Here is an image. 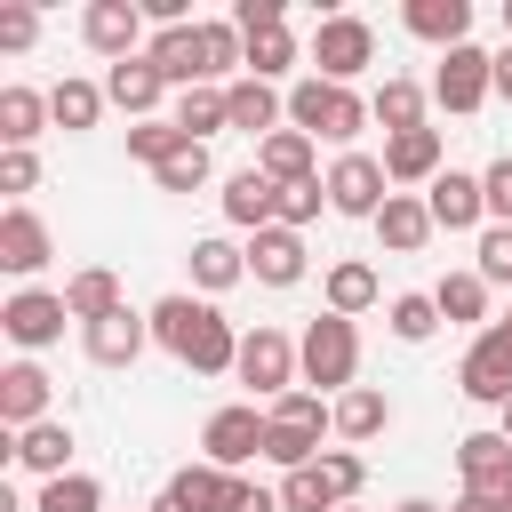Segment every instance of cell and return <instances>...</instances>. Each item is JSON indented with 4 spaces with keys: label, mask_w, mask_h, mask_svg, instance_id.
<instances>
[{
    "label": "cell",
    "mask_w": 512,
    "mask_h": 512,
    "mask_svg": "<svg viewBox=\"0 0 512 512\" xmlns=\"http://www.w3.org/2000/svg\"><path fill=\"white\" fill-rule=\"evenodd\" d=\"M304 64H312L320 80L352 88V80L376 64V24H368V16H352V8L320 16V24H312V40H304Z\"/></svg>",
    "instance_id": "5b68a950"
},
{
    "label": "cell",
    "mask_w": 512,
    "mask_h": 512,
    "mask_svg": "<svg viewBox=\"0 0 512 512\" xmlns=\"http://www.w3.org/2000/svg\"><path fill=\"white\" fill-rule=\"evenodd\" d=\"M504 320H512V312H504Z\"/></svg>",
    "instance_id": "91938a15"
},
{
    "label": "cell",
    "mask_w": 512,
    "mask_h": 512,
    "mask_svg": "<svg viewBox=\"0 0 512 512\" xmlns=\"http://www.w3.org/2000/svg\"><path fill=\"white\" fill-rule=\"evenodd\" d=\"M104 96L128 112V128L136 120H160V96H168V80H160V64L152 56H128V64H104Z\"/></svg>",
    "instance_id": "ffe728a7"
},
{
    "label": "cell",
    "mask_w": 512,
    "mask_h": 512,
    "mask_svg": "<svg viewBox=\"0 0 512 512\" xmlns=\"http://www.w3.org/2000/svg\"><path fill=\"white\" fill-rule=\"evenodd\" d=\"M344 512H360V504H344Z\"/></svg>",
    "instance_id": "680465c9"
},
{
    "label": "cell",
    "mask_w": 512,
    "mask_h": 512,
    "mask_svg": "<svg viewBox=\"0 0 512 512\" xmlns=\"http://www.w3.org/2000/svg\"><path fill=\"white\" fill-rule=\"evenodd\" d=\"M104 104H112V96H104V80H72V72H64V80L48 88V112H56V128H64V136H88V128L104 120Z\"/></svg>",
    "instance_id": "d6a6232c"
},
{
    "label": "cell",
    "mask_w": 512,
    "mask_h": 512,
    "mask_svg": "<svg viewBox=\"0 0 512 512\" xmlns=\"http://www.w3.org/2000/svg\"><path fill=\"white\" fill-rule=\"evenodd\" d=\"M368 120H376V112H368V96H360V88H336V80H320V72H304V80L288 88V128H304L312 144L352 152V136H360Z\"/></svg>",
    "instance_id": "7a4b0ae2"
},
{
    "label": "cell",
    "mask_w": 512,
    "mask_h": 512,
    "mask_svg": "<svg viewBox=\"0 0 512 512\" xmlns=\"http://www.w3.org/2000/svg\"><path fill=\"white\" fill-rule=\"evenodd\" d=\"M496 432H504V440H512V400H504V408H496Z\"/></svg>",
    "instance_id": "9f6ffc18"
},
{
    "label": "cell",
    "mask_w": 512,
    "mask_h": 512,
    "mask_svg": "<svg viewBox=\"0 0 512 512\" xmlns=\"http://www.w3.org/2000/svg\"><path fill=\"white\" fill-rule=\"evenodd\" d=\"M400 24L448 56V48H464V40H472V0H408V8H400Z\"/></svg>",
    "instance_id": "4316f807"
},
{
    "label": "cell",
    "mask_w": 512,
    "mask_h": 512,
    "mask_svg": "<svg viewBox=\"0 0 512 512\" xmlns=\"http://www.w3.org/2000/svg\"><path fill=\"white\" fill-rule=\"evenodd\" d=\"M296 360H304V384H320L328 400H344L352 376H360V328H352L344 312H320V320H304Z\"/></svg>",
    "instance_id": "277c9868"
},
{
    "label": "cell",
    "mask_w": 512,
    "mask_h": 512,
    "mask_svg": "<svg viewBox=\"0 0 512 512\" xmlns=\"http://www.w3.org/2000/svg\"><path fill=\"white\" fill-rule=\"evenodd\" d=\"M80 352H88L96 368H136V360L152 352V312H136V304H120V312H104V320H88V328H80Z\"/></svg>",
    "instance_id": "4fadbf2b"
},
{
    "label": "cell",
    "mask_w": 512,
    "mask_h": 512,
    "mask_svg": "<svg viewBox=\"0 0 512 512\" xmlns=\"http://www.w3.org/2000/svg\"><path fill=\"white\" fill-rule=\"evenodd\" d=\"M152 16H144V0H88L80 8V40L104 56V64H128V56H144L152 48V32H144Z\"/></svg>",
    "instance_id": "8fae6325"
},
{
    "label": "cell",
    "mask_w": 512,
    "mask_h": 512,
    "mask_svg": "<svg viewBox=\"0 0 512 512\" xmlns=\"http://www.w3.org/2000/svg\"><path fill=\"white\" fill-rule=\"evenodd\" d=\"M480 192H488V224H512V152L480 168Z\"/></svg>",
    "instance_id": "bcb514c9"
},
{
    "label": "cell",
    "mask_w": 512,
    "mask_h": 512,
    "mask_svg": "<svg viewBox=\"0 0 512 512\" xmlns=\"http://www.w3.org/2000/svg\"><path fill=\"white\" fill-rule=\"evenodd\" d=\"M304 272H312L304 232H288V224L248 232V280H264V288H304Z\"/></svg>",
    "instance_id": "e0dca14e"
},
{
    "label": "cell",
    "mask_w": 512,
    "mask_h": 512,
    "mask_svg": "<svg viewBox=\"0 0 512 512\" xmlns=\"http://www.w3.org/2000/svg\"><path fill=\"white\" fill-rule=\"evenodd\" d=\"M48 416H56L48 368H40V360H8V368H0V424H8V432H32V424H48Z\"/></svg>",
    "instance_id": "2e32d148"
},
{
    "label": "cell",
    "mask_w": 512,
    "mask_h": 512,
    "mask_svg": "<svg viewBox=\"0 0 512 512\" xmlns=\"http://www.w3.org/2000/svg\"><path fill=\"white\" fill-rule=\"evenodd\" d=\"M48 256H56V232H48V216L24 200V208H0V272L8 280H40L48 272Z\"/></svg>",
    "instance_id": "7c38bea8"
},
{
    "label": "cell",
    "mask_w": 512,
    "mask_h": 512,
    "mask_svg": "<svg viewBox=\"0 0 512 512\" xmlns=\"http://www.w3.org/2000/svg\"><path fill=\"white\" fill-rule=\"evenodd\" d=\"M496 96H504V104H512V40H504V48H496Z\"/></svg>",
    "instance_id": "816d5d0a"
},
{
    "label": "cell",
    "mask_w": 512,
    "mask_h": 512,
    "mask_svg": "<svg viewBox=\"0 0 512 512\" xmlns=\"http://www.w3.org/2000/svg\"><path fill=\"white\" fill-rule=\"evenodd\" d=\"M224 104H232V128L256 136V144H264L272 128H288V88H272V80H248V72H240V80L224 88Z\"/></svg>",
    "instance_id": "603a6c76"
},
{
    "label": "cell",
    "mask_w": 512,
    "mask_h": 512,
    "mask_svg": "<svg viewBox=\"0 0 512 512\" xmlns=\"http://www.w3.org/2000/svg\"><path fill=\"white\" fill-rule=\"evenodd\" d=\"M448 512H512V504H496V496H456Z\"/></svg>",
    "instance_id": "f5cc1de1"
},
{
    "label": "cell",
    "mask_w": 512,
    "mask_h": 512,
    "mask_svg": "<svg viewBox=\"0 0 512 512\" xmlns=\"http://www.w3.org/2000/svg\"><path fill=\"white\" fill-rule=\"evenodd\" d=\"M224 512H280V488H256V480L240 472V480H232V504H224Z\"/></svg>",
    "instance_id": "681fc988"
},
{
    "label": "cell",
    "mask_w": 512,
    "mask_h": 512,
    "mask_svg": "<svg viewBox=\"0 0 512 512\" xmlns=\"http://www.w3.org/2000/svg\"><path fill=\"white\" fill-rule=\"evenodd\" d=\"M472 256H480L472 272H480L488 288H512V224H488V232L472 240Z\"/></svg>",
    "instance_id": "7bdbcfd3"
},
{
    "label": "cell",
    "mask_w": 512,
    "mask_h": 512,
    "mask_svg": "<svg viewBox=\"0 0 512 512\" xmlns=\"http://www.w3.org/2000/svg\"><path fill=\"white\" fill-rule=\"evenodd\" d=\"M456 480H464V496H496V504H512V440L488 424V432H464L456 440Z\"/></svg>",
    "instance_id": "5bb4252c"
},
{
    "label": "cell",
    "mask_w": 512,
    "mask_h": 512,
    "mask_svg": "<svg viewBox=\"0 0 512 512\" xmlns=\"http://www.w3.org/2000/svg\"><path fill=\"white\" fill-rule=\"evenodd\" d=\"M384 176H392V192H408V184H432L440 168H448V144H440V128H408V136H384Z\"/></svg>",
    "instance_id": "d6986e66"
},
{
    "label": "cell",
    "mask_w": 512,
    "mask_h": 512,
    "mask_svg": "<svg viewBox=\"0 0 512 512\" xmlns=\"http://www.w3.org/2000/svg\"><path fill=\"white\" fill-rule=\"evenodd\" d=\"M168 120H176L192 144H208V136H224V128H232V104H224V88H184Z\"/></svg>",
    "instance_id": "d590c367"
},
{
    "label": "cell",
    "mask_w": 512,
    "mask_h": 512,
    "mask_svg": "<svg viewBox=\"0 0 512 512\" xmlns=\"http://www.w3.org/2000/svg\"><path fill=\"white\" fill-rule=\"evenodd\" d=\"M488 96H496V48H480V40L448 48V56H440V72H432V104H440V112H456V120H472Z\"/></svg>",
    "instance_id": "ba28073f"
},
{
    "label": "cell",
    "mask_w": 512,
    "mask_h": 512,
    "mask_svg": "<svg viewBox=\"0 0 512 512\" xmlns=\"http://www.w3.org/2000/svg\"><path fill=\"white\" fill-rule=\"evenodd\" d=\"M368 232H376V248H384V256H416V248H424L440 224H432L424 192H392V200L376 208V224H368Z\"/></svg>",
    "instance_id": "44dd1931"
},
{
    "label": "cell",
    "mask_w": 512,
    "mask_h": 512,
    "mask_svg": "<svg viewBox=\"0 0 512 512\" xmlns=\"http://www.w3.org/2000/svg\"><path fill=\"white\" fill-rule=\"evenodd\" d=\"M64 304H72V328H88V320L120 312L128 296H120V272L112 264H80V272H64Z\"/></svg>",
    "instance_id": "f1b7e54d"
},
{
    "label": "cell",
    "mask_w": 512,
    "mask_h": 512,
    "mask_svg": "<svg viewBox=\"0 0 512 512\" xmlns=\"http://www.w3.org/2000/svg\"><path fill=\"white\" fill-rule=\"evenodd\" d=\"M248 392H264V408L280 400V392H296L304 384V360H296V336L288 328H272V320H256V328H240V368H232Z\"/></svg>",
    "instance_id": "8992f818"
},
{
    "label": "cell",
    "mask_w": 512,
    "mask_h": 512,
    "mask_svg": "<svg viewBox=\"0 0 512 512\" xmlns=\"http://www.w3.org/2000/svg\"><path fill=\"white\" fill-rule=\"evenodd\" d=\"M264 432H272V416H264L256 400H224V408L200 424V464H216V472H248V464L264 456Z\"/></svg>",
    "instance_id": "52a82bcc"
},
{
    "label": "cell",
    "mask_w": 512,
    "mask_h": 512,
    "mask_svg": "<svg viewBox=\"0 0 512 512\" xmlns=\"http://www.w3.org/2000/svg\"><path fill=\"white\" fill-rule=\"evenodd\" d=\"M392 512H448V504H432V496H408V504H392Z\"/></svg>",
    "instance_id": "db71d44e"
},
{
    "label": "cell",
    "mask_w": 512,
    "mask_h": 512,
    "mask_svg": "<svg viewBox=\"0 0 512 512\" xmlns=\"http://www.w3.org/2000/svg\"><path fill=\"white\" fill-rule=\"evenodd\" d=\"M144 512H184V504H176V496H168V488H160V496H152V504H144Z\"/></svg>",
    "instance_id": "11a10c76"
},
{
    "label": "cell",
    "mask_w": 512,
    "mask_h": 512,
    "mask_svg": "<svg viewBox=\"0 0 512 512\" xmlns=\"http://www.w3.org/2000/svg\"><path fill=\"white\" fill-rule=\"evenodd\" d=\"M384 328H392L400 344H432V336H440V304H432V288H400V296L384 304Z\"/></svg>",
    "instance_id": "8d00e7d4"
},
{
    "label": "cell",
    "mask_w": 512,
    "mask_h": 512,
    "mask_svg": "<svg viewBox=\"0 0 512 512\" xmlns=\"http://www.w3.org/2000/svg\"><path fill=\"white\" fill-rule=\"evenodd\" d=\"M376 432H392V392H376V384H352V392L336 400V440H344V448H368Z\"/></svg>",
    "instance_id": "f546056e"
},
{
    "label": "cell",
    "mask_w": 512,
    "mask_h": 512,
    "mask_svg": "<svg viewBox=\"0 0 512 512\" xmlns=\"http://www.w3.org/2000/svg\"><path fill=\"white\" fill-rule=\"evenodd\" d=\"M232 480H240V472H216V464H184V472L168 480V496H176L184 512H224V504H232Z\"/></svg>",
    "instance_id": "74e56055"
},
{
    "label": "cell",
    "mask_w": 512,
    "mask_h": 512,
    "mask_svg": "<svg viewBox=\"0 0 512 512\" xmlns=\"http://www.w3.org/2000/svg\"><path fill=\"white\" fill-rule=\"evenodd\" d=\"M504 40H512V0H504Z\"/></svg>",
    "instance_id": "6f0895ef"
},
{
    "label": "cell",
    "mask_w": 512,
    "mask_h": 512,
    "mask_svg": "<svg viewBox=\"0 0 512 512\" xmlns=\"http://www.w3.org/2000/svg\"><path fill=\"white\" fill-rule=\"evenodd\" d=\"M320 304H328V312H344V320L376 312V304H384V280H376V264H368V256H336V264L320 272Z\"/></svg>",
    "instance_id": "7402d4cb"
},
{
    "label": "cell",
    "mask_w": 512,
    "mask_h": 512,
    "mask_svg": "<svg viewBox=\"0 0 512 512\" xmlns=\"http://www.w3.org/2000/svg\"><path fill=\"white\" fill-rule=\"evenodd\" d=\"M64 320H72L64 288H16V296L0 304V336L16 344V360H32V352L64 344Z\"/></svg>",
    "instance_id": "9c48e42d"
},
{
    "label": "cell",
    "mask_w": 512,
    "mask_h": 512,
    "mask_svg": "<svg viewBox=\"0 0 512 512\" xmlns=\"http://www.w3.org/2000/svg\"><path fill=\"white\" fill-rule=\"evenodd\" d=\"M32 512H104V480H96V472H64V480H40Z\"/></svg>",
    "instance_id": "f35d334b"
},
{
    "label": "cell",
    "mask_w": 512,
    "mask_h": 512,
    "mask_svg": "<svg viewBox=\"0 0 512 512\" xmlns=\"http://www.w3.org/2000/svg\"><path fill=\"white\" fill-rule=\"evenodd\" d=\"M456 392H464L472 408H504V400H512V368L472 336V344H464V360H456Z\"/></svg>",
    "instance_id": "4dcf8cb0"
},
{
    "label": "cell",
    "mask_w": 512,
    "mask_h": 512,
    "mask_svg": "<svg viewBox=\"0 0 512 512\" xmlns=\"http://www.w3.org/2000/svg\"><path fill=\"white\" fill-rule=\"evenodd\" d=\"M480 344H488V352L512 368V320H488V328H480Z\"/></svg>",
    "instance_id": "f907efd6"
},
{
    "label": "cell",
    "mask_w": 512,
    "mask_h": 512,
    "mask_svg": "<svg viewBox=\"0 0 512 512\" xmlns=\"http://www.w3.org/2000/svg\"><path fill=\"white\" fill-rule=\"evenodd\" d=\"M72 424L64 416H48V424H32V432H8V464L16 472H32V480H64L72 472Z\"/></svg>",
    "instance_id": "ac0fdd59"
},
{
    "label": "cell",
    "mask_w": 512,
    "mask_h": 512,
    "mask_svg": "<svg viewBox=\"0 0 512 512\" xmlns=\"http://www.w3.org/2000/svg\"><path fill=\"white\" fill-rule=\"evenodd\" d=\"M32 184H40V152H0V192H8V208H24Z\"/></svg>",
    "instance_id": "f6af8a7d"
},
{
    "label": "cell",
    "mask_w": 512,
    "mask_h": 512,
    "mask_svg": "<svg viewBox=\"0 0 512 512\" xmlns=\"http://www.w3.org/2000/svg\"><path fill=\"white\" fill-rule=\"evenodd\" d=\"M320 440H328V432L272 424V432H264V464H280V472H304V464H320Z\"/></svg>",
    "instance_id": "60d3db41"
},
{
    "label": "cell",
    "mask_w": 512,
    "mask_h": 512,
    "mask_svg": "<svg viewBox=\"0 0 512 512\" xmlns=\"http://www.w3.org/2000/svg\"><path fill=\"white\" fill-rule=\"evenodd\" d=\"M176 144H184V128H176L168 112H160V120H136V128H128V160H144V168H160V160H168Z\"/></svg>",
    "instance_id": "b9f144b4"
},
{
    "label": "cell",
    "mask_w": 512,
    "mask_h": 512,
    "mask_svg": "<svg viewBox=\"0 0 512 512\" xmlns=\"http://www.w3.org/2000/svg\"><path fill=\"white\" fill-rule=\"evenodd\" d=\"M424 208H432V224L440 232H488V192H480V176L472 168H440L432 184H424Z\"/></svg>",
    "instance_id": "9a60e30c"
},
{
    "label": "cell",
    "mask_w": 512,
    "mask_h": 512,
    "mask_svg": "<svg viewBox=\"0 0 512 512\" xmlns=\"http://www.w3.org/2000/svg\"><path fill=\"white\" fill-rule=\"evenodd\" d=\"M232 24H240V40H248V32H280V24H288V0H240Z\"/></svg>",
    "instance_id": "7dc6e473"
},
{
    "label": "cell",
    "mask_w": 512,
    "mask_h": 512,
    "mask_svg": "<svg viewBox=\"0 0 512 512\" xmlns=\"http://www.w3.org/2000/svg\"><path fill=\"white\" fill-rule=\"evenodd\" d=\"M256 168H264L272 184H312V176H320V144H312L304 128H272V136L256 144Z\"/></svg>",
    "instance_id": "83f0119b"
},
{
    "label": "cell",
    "mask_w": 512,
    "mask_h": 512,
    "mask_svg": "<svg viewBox=\"0 0 512 512\" xmlns=\"http://www.w3.org/2000/svg\"><path fill=\"white\" fill-rule=\"evenodd\" d=\"M40 128H56V112H48V88H24V80H8V88H0V152H32V144H40Z\"/></svg>",
    "instance_id": "cb8c5ba5"
},
{
    "label": "cell",
    "mask_w": 512,
    "mask_h": 512,
    "mask_svg": "<svg viewBox=\"0 0 512 512\" xmlns=\"http://www.w3.org/2000/svg\"><path fill=\"white\" fill-rule=\"evenodd\" d=\"M320 208H328V184H320V176H312V184H280V216H272V224L304 232V224H312Z\"/></svg>",
    "instance_id": "ee69618b"
},
{
    "label": "cell",
    "mask_w": 512,
    "mask_h": 512,
    "mask_svg": "<svg viewBox=\"0 0 512 512\" xmlns=\"http://www.w3.org/2000/svg\"><path fill=\"white\" fill-rule=\"evenodd\" d=\"M296 64H304V40H296L288 24H280V32H248V80H272V88H280Z\"/></svg>",
    "instance_id": "e575fe53"
},
{
    "label": "cell",
    "mask_w": 512,
    "mask_h": 512,
    "mask_svg": "<svg viewBox=\"0 0 512 512\" xmlns=\"http://www.w3.org/2000/svg\"><path fill=\"white\" fill-rule=\"evenodd\" d=\"M424 104H432V88H416V80H400V72H384V88L368 96V112H376V128H384V136L432 128V120H424Z\"/></svg>",
    "instance_id": "1f68e13d"
},
{
    "label": "cell",
    "mask_w": 512,
    "mask_h": 512,
    "mask_svg": "<svg viewBox=\"0 0 512 512\" xmlns=\"http://www.w3.org/2000/svg\"><path fill=\"white\" fill-rule=\"evenodd\" d=\"M208 176H216V168H208V144H192V136H184V144L152 168V184H160V192H200Z\"/></svg>",
    "instance_id": "ab89813d"
},
{
    "label": "cell",
    "mask_w": 512,
    "mask_h": 512,
    "mask_svg": "<svg viewBox=\"0 0 512 512\" xmlns=\"http://www.w3.org/2000/svg\"><path fill=\"white\" fill-rule=\"evenodd\" d=\"M224 224H240V232H264L272 216H280V184L264 176V168H240V176H224Z\"/></svg>",
    "instance_id": "d4e9b609"
},
{
    "label": "cell",
    "mask_w": 512,
    "mask_h": 512,
    "mask_svg": "<svg viewBox=\"0 0 512 512\" xmlns=\"http://www.w3.org/2000/svg\"><path fill=\"white\" fill-rule=\"evenodd\" d=\"M320 184H328V216H360V224H376V208L392 200V176L376 152H336Z\"/></svg>",
    "instance_id": "30bf717a"
},
{
    "label": "cell",
    "mask_w": 512,
    "mask_h": 512,
    "mask_svg": "<svg viewBox=\"0 0 512 512\" xmlns=\"http://www.w3.org/2000/svg\"><path fill=\"white\" fill-rule=\"evenodd\" d=\"M40 40V8H0V48H32Z\"/></svg>",
    "instance_id": "c3c4849f"
},
{
    "label": "cell",
    "mask_w": 512,
    "mask_h": 512,
    "mask_svg": "<svg viewBox=\"0 0 512 512\" xmlns=\"http://www.w3.org/2000/svg\"><path fill=\"white\" fill-rule=\"evenodd\" d=\"M152 344H160L176 368H192V376H232V368H240V328H232L208 296H192V288H176V296L152 304Z\"/></svg>",
    "instance_id": "6da1fadb"
},
{
    "label": "cell",
    "mask_w": 512,
    "mask_h": 512,
    "mask_svg": "<svg viewBox=\"0 0 512 512\" xmlns=\"http://www.w3.org/2000/svg\"><path fill=\"white\" fill-rule=\"evenodd\" d=\"M368 488V456L360 448H320V464L280 472V512H344Z\"/></svg>",
    "instance_id": "3957f363"
},
{
    "label": "cell",
    "mask_w": 512,
    "mask_h": 512,
    "mask_svg": "<svg viewBox=\"0 0 512 512\" xmlns=\"http://www.w3.org/2000/svg\"><path fill=\"white\" fill-rule=\"evenodd\" d=\"M184 264H192V288H200L208 304H216L224 288H240V280H248V248H240V240H224V232L192 240V256H184Z\"/></svg>",
    "instance_id": "484cf974"
},
{
    "label": "cell",
    "mask_w": 512,
    "mask_h": 512,
    "mask_svg": "<svg viewBox=\"0 0 512 512\" xmlns=\"http://www.w3.org/2000/svg\"><path fill=\"white\" fill-rule=\"evenodd\" d=\"M432 304H440L448 328H472V336L488 328V280H480V272H448V280L432 288Z\"/></svg>",
    "instance_id": "836d02e7"
}]
</instances>
